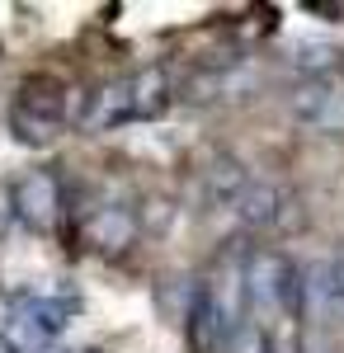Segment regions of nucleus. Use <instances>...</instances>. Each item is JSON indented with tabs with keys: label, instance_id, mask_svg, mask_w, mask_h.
I'll return each mask as SVG.
<instances>
[{
	"label": "nucleus",
	"instance_id": "3",
	"mask_svg": "<svg viewBox=\"0 0 344 353\" xmlns=\"http://www.w3.org/2000/svg\"><path fill=\"white\" fill-rule=\"evenodd\" d=\"M231 330H236V325L212 306L208 292H203V288H193L189 311H184V339H189V349H193V353H222Z\"/></svg>",
	"mask_w": 344,
	"mask_h": 353
},
{
	"label": "nucleus",
	"instance_id": "2",
	"mask_svg": "<svg viewBox=\"0 0 344 353\" xmlns=\"http://www.w3.org/2000/svg\"><path fill=\"white\" fill-rule=\"evenodd\" d=\"M95 104H104V109L90 123H146V118H160L170 109V81L160 66H142L128 81H118L108 94H95Z\"/></svg>",
	"mask_w": 344,
	"mask_h": 353
},
{
	"label": "nucleus",
	"instance_id": "8",
	"mask_svg": "<svg viewBox=\"0 0 344 353\" xmlns=\"http://www.w3.org/2000/svg\"><path fill=\"white\" fill-rule=\"evenodd\" d=\"M222 353H274L269 349V330L260 321H240L231 334H227V349Z\"/></svg>",
	"mask_w": 344,
	"mask_h": 353
},
{
	"label": "nucleus",
	"instance_id": "9",
	"mask_svg": "<svg viewBox=\"0 0 344 353\" xmlns=\"http://www.w3.org/2000/svg\"><path fill=\"white\" fill-rule=\"evenodd\" d=\"M175 217H180V208H175L170 198H146V203H142V212H137L142 231H151V236H165V231L175 226Z\"/></svg>",
	"mask_w": 344,
	"mask_h": 353
},
{
	"label": "nucleus",
	"instance_id": "10",
	"mask_svg": "<svg viewBox=\"0 0 344 353\" xmlns=\"http://www.w3.org/2000/svg\"><path fill=\"white\" fill-rule=\"evenodd\" d=\"M335 297L344 301V254H340V259H335Z\"/></svg>",
	"mask_w": 344,
	"mask_h": 353
},
{
	"label": "nucleus",
	"instance_id": "6",
	"mask_svg": "<svg viewBox=\"0 0 344 353\" xmlns=\"http://www.w3.org/2000/svg\"><path fill=\"white\" fill-rule=\"evenodd\" d=\"M236 208H240V221H245V226H274V221L283 217V208H292V203L274 189V184H250V189L236 198Z\"/></svg>",
	"mask_w": 344,
	"mask_h": 353
},
{
	"label": "nucleus",
	"instance_id": "4",
	"mask_svg": "<svg viewBox=\"0 0 344 353\" xmlns=\"http://www.w3.org/2000/svg\"><path fill=\"white\" fill-rule=\"evenodd\" d=\"M137 236H142V221L128 208H99L85 221V245H95L104 254H123L128 245H137Z\"/></svg>",
	"mask_w": 344,
	"mask_h": 353
},
{
	"label": "nucleus",
	"instance_id": "1",
	"mask_svg": "<svg viewBox=\"0 0 344 353\" xmlns=\"http://www.w3.org/2000/svg\"><path fill=\"white\" fill-rule=\"evenodd\" d=\"M71 118V85H61L57 76L38 71L19 85L15 99V132L24 141H52L61 132V123Z\"/></svg>",
	"mask_w": 344,
	"mask_h": 353
},
{
	"label": "nucleus",
	"instance_id": "5",
	"mask_svg": "<svg viewBox=\"0 0 344 353\" xmlns=\"http://www.w3.org/2000/svg\"><path fill=\"white\" fill-rule=\"evenodd\" d=\"M15 208H19L33 226H52V221L61 217V184H57V174H48V170L28 174L24 184L15 189Z\"/></svg>",
	"mask_w": 344,
	"mask_h": 353
},
{
	"label": "nucleus",
	"instance_id": "7",
	"mask_svg": "<svg viewBox=\"0 0 344 353\" xmlns=\"http://www.w3.org/2000/svg\"><path fill=\"white\" fill-rule=\"evenodd\" d=\"M203 184H208L212 198H240V193L250 189V174L240 170L236 156H217V161L203 170Z\"/></svg>",
	"mask_w": 344,
	"mask_h": 353
}]
</instances>
